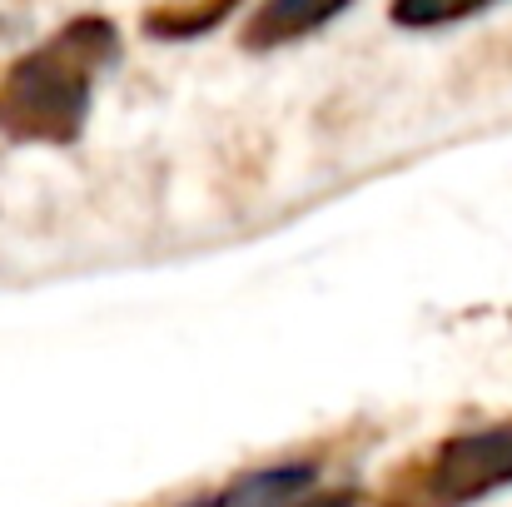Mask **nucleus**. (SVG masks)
Listing matches in <instances>:
<instances>
[{"label":"nucleus","mask_w":512,"mask_h":507,"mask_svg":"<svg viewBox=\"0 0 512 507\" xmlns=\"http://www.w3.org/2000/svg\"><path fill=\"white\" fill-rule=\"evenodd\" d=\"M115 30L105 20H75L40 50L20 55L0 90V125L20 140H75L90 110L95 70L110 60Z\"/></svg>","instance_id":"nucleus-1"},{"label":"nucleus","mask_w":512,"mask_h":507,"mask_svg":"<svg viewBox=\"0 0 512 507\" xmlns=\"http://www.w3.org/2000/svg\"><path fill=\"white\" fill-rule=\"evenodd\" d=\"M512 483V423L498 428H478V433H458L448 438L428 473H423V503L428 507H463L478 503L498 488Z\"/></svg>","instance_id":"nucleus-2"},{"label":"nucleus","mask_w":512,"mask_h":507,"mask_svg":"<svg viewBox=\"0 0 512 507\" xmlns=\"http://www.w3.org/2000/svg\"><path fill=\"white\" fill-rule=\"evenodd\" d=\"M339 10H348V0H264L249 25H244V45L249 50H274L289 45L309 30H319L324 20H334Z\"/></svg>","instance_id":"nucleus-3"},{"label":"nucleus","mask_w":512,"mask_h":507,"mask_svg":"<svg viewBox=\"0 0 512 507\" xmlns=\"http://www.w3.org/2000/svg\"><path fill=\"white\" fill-rule=\"evenodd\" d=\"M314 488V468L309 463H289V468H264L239 478L214 507H294Z\"/></svg>","instance_id":"nucleus-4"},{"label":"nucleus","mask_w":512,"mask_h":507,"mask_svg":"<svg viewBox=\"0 0 512 507\" xmlns=\"http://www.w3.org/2000/svg\"><path fill=\"white\" fill-rule=\"evenodd\" d=\"M488 5H498V0H393V20L408 25V30H433V25L468 20Z\"/></svg>","instance_id":"nucleus-5"},{"label":"nucleus","mask_w":512,"mask_h":507,"mask_svg":"<svg viewBox=\"0 0 512 507\" xmlns=\"http://www.w3.org/2000/svg\"><path fill=\"white\" fill-rule=\"evenodd\" d=\"M224 10H229V0H214L209 10H184V15H174V10L165 15V10H160V15H150L145 25H150V35H194V30H209Z\"/></svg>","instance_id":"nucleus-6"},{"label":"nucleus","mask_w":512,"mask_h":507,"mask_svg":"<svg viewBox=\"0 0 512 507\" xmlns=\"http://www.w3.org/2000/svg\"><path fill=\"white\" fill-rule=\"evenodd\" d=\"M294 507H353V493H329V498H309L304 493Z\"/></svg>","instance_id":"nucleus-7"}]
</instances>
